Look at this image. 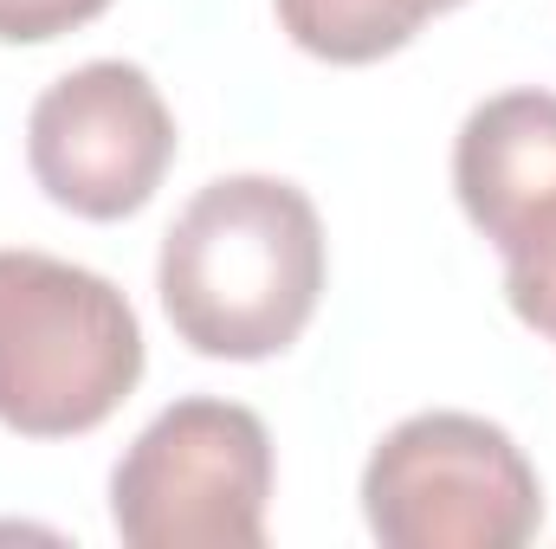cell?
Segmentation results:
<instances>
[{
	"label": "cell",
	"mask_w": 556,
	"mask_h": 549,
	"mask_svg": "<svg viewBox=\"0 0 556 549\" xmlns=\"http://www.w3.org/2000/svg\"><path fill=\"white\" fill-rule=\"evenodd\" d=\"M324 272V220L298 181L220 175L162 233L155 291L194 356L266 362L317 317Z\"/></svg>",
	"instance_id": "cell-1"
},
{
	"label": "cell",
	"mask_w": 556,
	"mask_h": 549,
	"mask_svg": "<svg viewBox=\"0 0 556 549\" xmlns=\"http://www.w3.org/2000/svg\"><path fill=\"white\" fill-rule=\"evenodd\" d=\"M142 382V323L91 266L13 246L0 253V426L78 439Z\"/></svg>",
	"instance_id": "cell-2"
},
{
	"label": "cell",
	"mask_w": 556,
	"mask_h": 549,
	"mask_svg": "<svg viewBox=\"0 0 556 549\" xmlns=\"http://www.w3.org/2000/svg\"><path fill=\"white\" fill-rule=\"evenodd\" d=\"M363 518L382 549H525L544 524V485L498 420L433 408L369 452Z\"/></svg>",
	"instance_id": "cell-3"
},
{
	"label": "cell",
	"mask_w": 556,
	"mask_h": 549,
	"mask_svg": "<svg viewBox=\"0 0 556 549\" xmlns=\"http://www.w3.org/2000/svg\"><path fill=\"white\" fill-rule=\"evenodd\" d=\"M273 433L220 395L162 408L111 472V524L130 549H260Z\"/></svg>",
	"instance_id": "cell-4"
},
{
	"label": "cell",
	"mask_w": 556,
	"mask_h": 549,
	"mask_svg": "<svg viewBox=\"0 0 556 549\" xmlns=\"http://www.w3.org/2000/svg\"><path fill=\"white\" fill-rule=\"evenodd\" d=\"M175 117L130 59H91L39 91L26 117V168L52 207L78 220H130L175 162Z\"/></svg>",
	"instance_id": "cell-5"
},
{
	"label": "cell",
	"mask_w": 556,
	"mask_h": 549,
	"mask_svg": "<svg viewBox=\"0 0 556 549\" xmlns=\"http://www.w3.org/2000/svg\"><path fill=\"white\" fill-rule=\"evenodd\" d=\"M453 194L466 220L518 259L556 233V91H498L453 142Z\"/></svg>",
	"instance_id": "cell-6"
},
{
	"label": "cell",
	"mask_w": 556,
	"mask_h": 549,
	"mask_svg": "<svg viewBox=\"0 0 556 549\" xmlns=\"http://www.w3.org/2000/svg\"><path fill=\"white\" fill-rule=\"evenodd\" d=\"M273 7L298 52L324 65H376L402 52L433 13H453L466 0H273Z\"/></svg>",
	"instance_id": "cell-7"
},
{
	"label": "cell",
	"mask_w": 556,
	"mask_h": 549,
	"mask_svg": "<svg viewBox=\"0 0 556 549\" xmlns=\"http://www.w3.org/2000/svg\"><path fill=\"white\" fill-rule=\"evenodd\" d=\"M111 0H0V46H46L91 26Z\"/></svg>",
	"instance_id": "cell-8"
},
{
	"label": "cell",
	"mask_w": 556,
	"mask_h": 549,
	"mask_svg": "<svg viewBox=\"0 0 556 549\" xmlns=\"http://www.w3.org/2000/svg\"><path fill=\"white\" fill-rule=\"evenodd\" d=\"M505 297H511L518 323H531L538 336L556 343V233L544 240V246L505 259Z\"/></svg>",
	"instance_id": "cell-9"
}]
</instances>
